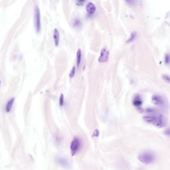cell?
Here are the masks:
<instances>
[{
  "mask_svg": "<svg viewBox=\"0 0 170 170\" xmlns=\"http://www.w3.org/2000/svg\"><path fill=\"white\" fill-rule=\"evenodd\" d=\"M75 72H76V67L75 66H74L71 70L70 73L69 74V77L71 79L73 78L74 76H75Z\"/></svg>",
  "mask_w": 170,
  "mask_h": 170,
  "instance_id": "16",
  "label": "cell"
},
{
  "mask_svg": "<svg viewBox=\"0 0 170 170\" xmlns=\"http://www.w3.org/2000/svg\"><path fill=\"white\" fill-rule=\"evenodd\" d=\"M165 62L166 64H168L170 62V57L169 54H166L165 56Z\"/></svg>",
  "mask_w": 170,
  "mask_h": 170,
  "instance_id": "17",
  "label": "cell"
},
{
  "mask_svg": "<svg viewBox=\"0 0 170 170\" xmlns=\"http://www.w3.org/2000/svg\"><path fill=\"white\" fill-rule=\"evenodd\" d=\"M125 1L130 6H132L135 3V0H125Z\"/></svg>",
  "mask_w": 170,
  "mask_h": 170,
  "instance_id": "19",
  "label": "cell"
},
{
  "mask_svg": "<svg viewBox=\"0 0 170 170\" xmlns=\"http://www.w3.org/2000/svg\"><path fill=\"white\" fill-rule=\"evenodd\" d=\"M15 99L14 98H12L10 100H9V101L7 102L5 107V111L6 113H9L11 112L15 101Z\"/></svg>",
  "mask_w": 170,
  "mask_h": 170,
  "instance_id": "11",
  "label": "cell"
},
{
  "mask_svg": "<svg viewBox=\"0 0 170 170\" xmlns=\"http://www.w3.org/2000/svg\"><path fill=\"white\" fill-rule=\"evenodd\" d=\"M77 58H76V64L78 68H79L80 66V64L81 63V60H82V51L81 49H78L77 52L76 54Z\"/></svg>",
  "mask_w": 170,
  "mask_h": 170,
  "instance_id": "12",
  "label": "cell"
},
{
  "mask_svg": "<svg viewBox=\"0 0 170 170\" xmlns=\"http://www.w3.org/2000/svg\"><path fill=\"white\" fill-rule=\"evenodd\" d=\"M165 134L170 137V128L166 129L164 132Z\"/></svg>",
  "mask_w": 170,
  "mask_h": 170,
  "instance_id": "22",
  "label": "cell"
},
{
  "mask_svg": "<svg viewBox=\"0 0 170 170\" xmlns=\"http://www.w3.org/2000/svg\"><path fill=\"white\" fill-rule=\"evenodd\" d=\"M1 80H0V86H1Z\"/></svg>",
  "mask_w": 170,
  "mask_h": 170,
  "instance_id": "23",
  "label": "cell"
},
{
  "mask_svg": "<svg viewBox=\"0 0 170 170\" xmlns=\"http://www.w3.org/2000/svg\"><path fill=\"white\" fill-rule=\"evenodd\" d=\"M77 4L78 5L82 6L84 4L86 0H77Z\"/></svg>",
  "mask_w": 170,
  "mask_h": 170,
  "instance_id": "20",
  "label": "cell"
},
{
  "mask_svg": "<svg viewBox=\"0 0 170 170\" xmlns=\"http://www.w3.org/2000/svg\"><path fill=\"white\" fill-rule=\"evenodd\" d=\"M137 35V33L136 31L132 32L130 35V37L126 40V43H130V42H132V41H134L136 39Z\"/></svg>",
  "mask_w": 170,
  "mask_h": 170,
  "instance_id": "14",
  "label": "cell"
},
{
  "mask_svg": "<svg viewBox=\"0 0 170 170\" xmlns=\"http://www.w3.org/2000/svg\"><path fill=\"white\" fill-rule=\"evenodd\" d=\"M34 22L35 30L37 33H39L41 30V16L40 10L38 6H36L35 9Z\"/></svg>",
  "mask_w": 170,
  "mask_h": 170,
  "instance_id": "4",
  "label": "cell"
},
{
  "mask_svg": "<svg viewBox=\"0 0 170 170\" xmlns=\"http://www.w3.org/2000/svg\"><path fill=\"white\" fill-rule=\"evenodd\" d=\"M138 159L143 164H150L154 161L155 156L154 154L150 152H145L139 155Z\"/></svg>",
  "mask_w": 170,
  "mask_h": 170,
  "instance_id": "3",
  "label": "cell"
},
{
  "mask_svg": "<svg viewBox=\"0 0 170 170\" xmlns=\"http://www.w3.org/2000/svg\"><path fill=\"white\" fill-rule=\"evenodd\" d=\"M82 22L79 18H76L74 19L73 23V26L75 28H79L81 26Z\"/></svg>",
  "mask_w": 170,
  "mask_h": 170,
  "instance_id": "13",
  "label": "cell"
},
{
  "mask_svg": "<svg viewBox=\"0 0 170 170\" xmlns=\"http://www.w3.org/2000/svg\"><path fill=\"white\" fill-rule=\"evenodd\" d=\"M99 134V131L98 129H96L94 131V133L93 134V136H94V137H98Z\"/></svg>",
  "mask_w": 170,
  "mask_h": 170,
  "instance_id": "21",
  "label": "cell"
},
{
  "mask_svg": "<svg viewBox=\"0 0 170 170\" xmlns=\"http://www.w3.org/2000/svg\"><path fill=\"white\" fill-rule=\"evenodd\" d=\"M110 50L106 46H104L100 51V55L98 59V61L100 63L107 62L109 59Z\"/></svg>",
  "mask_w": 170,
  "mask_h": 170,
  "instance_id": "5",
  "label": "cell"
},
{
  "mask_svg": "<svg viewBox=\"0 0 170 170\" xmlns=\"http://www.w3.org/2000/svg\"><path fill=\"white\" fill-rule=\"evenodd\" d=\"M143 119L145 122L152 124L159 128L164 127L166 124V120L165 118L161 114L145 116L143 117Z\"/></svg>",
  "mask_w": 170,
  "mask_h": 170,
  "instance_id": "1",
  "label": "cell"
},
{
  "mask_svg": "<svg viewBox=\"0 0 170 170\" xmlns=\"http://www.w3.org/2000/svg\"><path fill=\"white\" fill-rule=\"evenodd\" d=\"M151 100L153 104L156 106H163L164 105V101L162 97L158 94L153 95Z\"/></svg>",
  "mask_w": 170,
  "mask_h": 170,
  "instance_id": "6",
  "label": "cell"
},
{
  "mask_svg": "<svg viewBox=\"0 0 170 170\" xmlns=\"http://www.w3.org/2000/svg\"><path fill=\"white\" fill-rule=\"evenodd\" d=\"M53 39L55 46H58L60 40V35H59L58 30L57 29H54V33H53Z\"/></svg>",
  "mask_w": 170,
  "mask_h": 170,
  "instance_id": "9",
  "label": "cell"
},
{
  "mask_svg": "<svg viewBox=\"0 0 170 170\" xmlns=\"http://www.w3.org/2000/svg\"><path fill=\"white\" fill-rule=\"evenodd\" d=\"M82 145V142L78 136H75L71 143V153L72 156L75 155L79 151Z\"/></svg>",
  "mask_w": 170,
  "mask_h": 170,
  "instance_id": "2",
  "label": "cell"
},
{
  "mask_svg": "<svg viewBox=\"0 0 170 170\" xmlns=\"http://www.w3.org/2000/svg\"><path fill=\"white\" fill-rule=\"evenodd\" d=\"M143 104V100L138 94H135L132 100V104L136 107L139 108Z\"/></svg>",
  "mask_w": 170,
  "mask_h": 170,
  "instance_id": "7",
  "label": "cell"
},
{
  "mask_svg": "<svg viewBox=\"0 0 170 170\" xmlns=\"http://www.w3.org/2000/svg\"><path fill=\"white\" fill-rule=\"evenodd\" d=\"M86 10L89 16H92L94 15L96 11V8L93 3L90 2L86 6Z\"/></svg>",
  "mask_w": 170,
  "mask_h": 170,
  "instance_id": "8",
  "label": "cell"
},
{
  "mask_svg": "<svg viewBox=\"0 0 170 170\" xmlns=\"http://www.w3.org/2000/svg\"><path fill=\"white\" fill-rule=\"evenodd\" d=\"M162 78L165 81L170 84V77L169 76L167 75H164L162 76Z\"/></svg>",
  "mask_w": 170,
  "mask_h": 170,
  "instance_id": "18",
  "label": "cell"
},
{
  "mask_svg": "<svg viewBox=\"0 0 170 170\" xmlns=\"http://www.w3.org/2000/svg\"><path fill=\"white\" fill-rule=\"evenodd\" d=\"M64 104V96L63 94H61L59 97V105L60 106H63Z\"/></svg>",
  "mask_w": 170,
  "mask_h": 170,
  "instance_id": "15",
  "label": "cell"
},
{
  "mask_svg": "<svg viewBox=\"0 0 170 170\" xmlns=\"http://www.w3.org/2000/svg\"><path fill=\"white\" fill-rule=\"evenodd\" d=\"M57 162L59 164L64 167H68L69 163L67 159L63 157H58L57 159Z\"/></svg>",
  "mask_w": 170,
  "mask_h": 170,
  "instance_id": "10",
  "label": "cell"
}]
</instances>
